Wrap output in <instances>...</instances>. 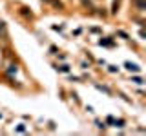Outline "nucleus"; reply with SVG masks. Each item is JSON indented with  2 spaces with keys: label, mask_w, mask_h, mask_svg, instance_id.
Segmentation results:
<instances>
[{
  "label": "nucleus",
  "mask_w": 146,
  "mask_h": 136,
  "mask_svg": "<svg viewBox=\"0 0 146 136\" xmlns=\"http://www.w3.org/2000/svg\"><path fill=\"white\" fill-rule=\"evenodd\" d=\"M137 6H139V9H144V0H137Z\"/></svg>",
  "instance_id": "nucleus-5"
},
{
  "label": "nucleus",
  "mask_w": 146,
  "mask_h": 136,
  "mask_svg": "<svg viewBox=\"0 0 146 136\" xmlns=\"http://www.w3.org/2000/svg\"><path fill=\"white\" fill-rule=\"evenodd\" d=\"M20 13H22V15H24L26 18H33V13L27 11V7H20Z\"/></svg>",
  "instance_id": "nucleus-2"
},
{
  "label": "nucleus",
  "mask_w": 146,
  "mask_h": 136,
  "mask_svg": "<svg viewBox=\"0 0 146 136\" xmlns=\"http://www.w3.org/2000/svg\"><path fill=\"white\" fill-rule=\"evenodd\" d=\"M51 4H53L55 7H58V9H62V7H64V4L60 2V0H51Z\"/></svg>",
  "instance_id": "nucleus-3"
},
{
  "label": "nucleus",
  "mask_w": 146,
  "mask_h": 136,
  "mask_svg": "<svg viewBox=\"0 0 146 136\" xmlns=\"http://www.w3.org/2000/svg\"><path fill=\"white\" fill-rule=\"evenodd\" d=\"M126 67H128V69H133V71H137V69H139V67H137V65H133V63H126Z\"/></svg>",
  "instance_id": "nucleus-4"
},
{
  "label": "nucleus",
  "mask_w": 146,
  "mask_h": 136,
  "mask_svg": "<svg viewBox=\"0 0 146 136\" xmlns=\"http://www.w3.org/2000/svg\"><path fill=\"white\" fill-rule=\"evenodd\" d=\"M82 4H90V0H82Z\"/></svg>",
  "instance_id": "nucleus-6"
},
{
  "label": "nucleus",
  "mask_w": 146,
  "mask_h": 136,
  "mask_svg": "<svg viewBox=\"0 0 146 136\" xmlns=\"http://www.w3.org/2000/svg\"><path fill=\"white\" fill-rule=\"evenodd\" d=\"M0 35H2V40H7V29L4 22H0Z\"/></svg>",
  "instance_id": "nucleus-1"
}]
</instances>
